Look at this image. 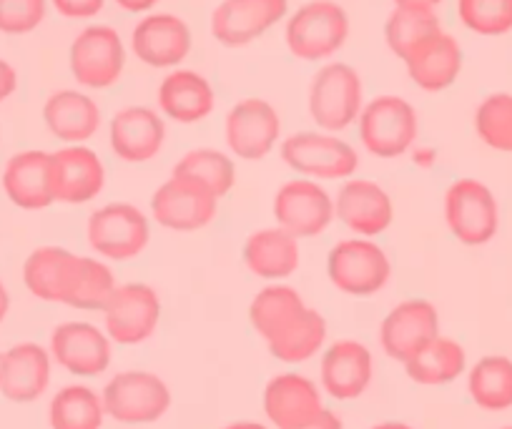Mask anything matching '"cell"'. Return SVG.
<instances>
[{
	"label": "cell",
	"mask_w": 512,
	"mask_h": 429,
	"mask_svg": "<svg viewBox=\"0 0 512 429\" xmlns=\"http://www.w3.org/2000/svg\"><path fill=\"white\" fill-rule=\"evenodd\" d=\"M123 13H149L159 6L161 0H113Z\"/></svg>",
	"instance_id": "cell-45"
},
{
	"label": "cell",
	"mask_w": 512,
	"mask_h": 429,
	"mask_svg": "<svg viewBox=\"0 0 512 429\" xmlns=\"http://www.w3.org/2000/svg\"><path fill=\"white\" fill-rule=\"evenodd\" d=\"M274 219L277 226L297 239H314L332 226L334 199L319 181L297 176L284 181L274 194Z\"/></svg>",
	"instance_id": "cell-12"
},
{
	"label": "cell",
	"mask_w": 512,
	"mask_h": 429,
	"mask_svg": "<svg viewBox=\"0 0 512 429\" xmlns=\"http://www.w3.org/2000/svg\"><path fill=\"white\" fill-rule=\"evenodd\" d=\"M462 61L465 56L460 41L445 28L427 36L402 58L410 81L425 93H442L455 86L462 73Z\"/></svg>",
	"instance_id": "cell-23"
},
{
	"label": "cell",
	"mask_w": 512,
	"mask_h": 429,
	"mask_svg": "<svg viewBox=\"0 0 512 429\" xmlns=\"http://www.w3.org/2000/svg\"><path fill=\"white\" fill-rule=\"evenodd\" d=\"M83 256L63 246H41L23 261V284L36 299L48 304H71L81 276Z\"/></svg>",
	"instance_id": "cell-20"
},
{
	"label": "cell",
	"mask_w": 512,
	"mask_h": 429,
	"mask_svg": "<svg viewBox=\"0 0 512 429\" xmlns=\"http://www.w3.org/2000/svg\"><path fill=\"white\" fill-rule=\"evenodd\" d=\"M171 174L204 186V189L211 191L216 199L229 194L236 184L234 159H231L229 154H224V151L216 149L186 151V154L176 161Z\"/></svg>",
	"instance_id": "cell-35"
},
{
	"label": "cell",
	"mask_w": 512,
	"mask_h": 429,
	"mask_svg": "<svg viewBox=\"0 0 512 429\" xmlns=\"http://www.w3.org/2000/svg\"><path fill=\"white\" fill-rule=\"evenodd\" d=\"M440 334V314L427 299H405L379 324V347L395 362L405 364Z\"/></svg>",
	"instance_id": "cell-16"
},
{
	"label": "cell",
	"mask_w": 512,
	"mask_h": 429,
	"mask_svg": "<svg viewBox=\"0 0 512 429\" xmlns=\"http://www.w3.org/2000/svg\"><path fill=\"white\" fill-rule=\"evenodd\" d=\"M364 103L362 76L349 63H327L309 83V116L319 131H347L357 123Z\"/></svg>",
	"instance_id": "cell-2"
},
{
	"label": "cell",
	"mask_w": 512,
	"mask_h": 429,
	"mask_svg": "<svg viewBox=\"0 0 512 429\" xmlns=\"http://www.w3.org/2000/svg\"><path fill=\"white\" fill-rule=\"evenodd\" d=\"M224 429H269V427L262 422H249V419H241V422H231L229 427H224Z\"/></svg>",
	"instance_id": "cell-48"
},
{
	"label": "cell",
	"mask_w": 512,
	"mask_h": 429,
	"mask_svg": "<svg viewBox=\"0 0 512 429\" xmlns=\"http://www.w3.org/2000/svg\"><path fill=\"white\" fill-rule=\"evenodd\" d=\"M53 359L46 347L21 342L3 352L0 362V394L16 404H31L46 394L51 384Z\"/></svg>",
	"instance_id": "cell-24"
},
{
	"label": "cell",
	"mask_w": 512,
	"mask_h": 429,
	"mask_svg": "<svg viewBox=\"0 0 512 429\" xmlns=\"http://www.w3.org/2000/svg\"><path fill=\"white\" fill-rule=\"evenodd\" d=\"M68 66L78 86L106 91L116 86L126 68V46L116 28L86 26L71 43Z\"/></svg>",
	"instance_id": "cell-9"
},
{
	"label": "cell",
	"mask_w": 512,
	"mask_h": 429,
	"mask_svg": "<svg viewBox=\"0 0 512 429\" xmlns=\"http://www.w3.org/2000/svg\"><path fill=\"white\" fill-rule=\"evenodd\" d=\"M349 16L334 0H309L292 13L284 31L289 53L299 61H327L349 38Z\"/></svg>",
	"instance_id": "cell-3"
},
{
	"label": "cell",
	"mask_w": 512,
	"mask_h": 429,
	"mask_svg": "<svg viewBox=\"0 0 512 429\" xmlns=\"http://www.w3.org/2000/svg\"><path fill=\"white\" fill-rule=\"evenodd\" d=\"M224 138L236 159L262 161L282 138V116L264 98H241L226 113Z\"/></svg>",
	"instance_id": "cell-11"
},
{
	"label": "cell",
	"mask_w": 512,
	"mask_h": 429,
	"mask_svg": "<svg viewBox=\"0 0 512 429\" xmlns=\"http://www.w3.org/2000/svg\"><path fill=\"white\" fill-rule=\"evenodd\" d=\"M16 91H18V71L6 61V58H0V103L8 101Z\"/></svg>",
	"instance_id": "cell-43"
},
{
	"label": "cell",
	"mask_w": 512,
	"mask_h": 429,
	"mask_svg": "<svg viewBox=\"0 0 512 429\" xmlns=\"http://www.w3.org/2000/svg\"><path fill=\"white\" fill-rule=\"evenodd\" d=\"M103 419L106 409L101 394L88 384H68L48 404L51 429H101Z\"/></svg>",
	"instance_id": "cell-34"
},
{
	"label": "cell",
	"mask_w": 512,
	"mask_h": 429,
	"mask_svg": "<svg viewBox=\"0 0 512 429\" xmlns=\"http://www.w3.org/2000/svg\"><path fill=\"white\" fill-rule=\"evenodd\" d=\"M445 224L462 246H485L500 229V206L495 194L480 179H457L447 186Z\"/></svg>",
	"instance_id": "cell-8"
},
{
	"label": "cell",
	"mask_w": 512,
	"mask_h": 429,
	"mask_svg": "<svg viewBox=\"0 0 512 429\" xmlns=\"http://www.w3.org/2000/svg\"><path fill=\"white\" fill-rule=\"evenodd\" d=\"M43 123L58 141L76 146V143H86L96 136L103 116L98 103L88 93L63 88V91L51 93L43 103Z\"/></svg>",
	"instance_id": "cell-27"
},
{
	"label": "cell",
	"mask_w": 512,
	"mask_h": 429,
	"mask_svg": "<svg viewBox=\"0 0 512 429\" xmlns=\"http://www.w3.org/2000/svg\"><path fill=\"white\" fill-rule=\"evenodd\" d=\"M307 307L309 304L304 302V297L294 286L274 281V284L264 286L262 292H256V297L251 299L249 322L254 332L267 344L274 337H279Z\"/></svg>",
	"instance_id": "cell-31"
},
{
	"label": "cell",
	"mask_w": 512,
	"mask_h": 429,
	"mask_svg": "<svg viewBox=\"0 0 512 429\" xmlns=\"http://www.w3.org/2000/svg\"><path fill=\"white\" fill-rule=\"evenodd\" d=\"M327 276L334 289L349 297H372L392 279L387 251L367 236L342 239L327 256Z\"/></svg>",
	"instance_id": "cell-6"
},
{
	"label": "cell",
	"mask_w": 512,
	"mask_h": 429,
	"mask_svg": "<svg viewBox=\"0 0 512 429\" xmlns=\"http://www.w3.org/2000/svg\"><path fill=\"white\" fill-rule=\"evenodd\" d=\"M279 154L294 174L312 181H347L359 166L352 143L329 131L292 133L282 141Z\"/></svg>",
	"instance_id": "cell-4"
},
{
	"label": "cell",
	"mask_w": 512,
	"mask_h": 429,
	"mask_svg": "<svg viewBox=\"0 0 512 429\" xmlns=\"http://www.w3.org/2000/svg\"><path fill=\"white\" fill-rule=\"evenodd\" d=\"M374 377V359L367 344L357 339H339L329 344L319 362V384L337 402H352L369 389Z\"/></svg>",
	"instance_id": "cell-21"
},
{
	"label": "cell",
	"mask_w": 512,
	"mask_h": 429,
	"mask_svg": "<svg viewBox=\"0 0 512 429\" xmlns=\"http://www.w3.org/2000/svg\"><path fill=\"white\" fill-rule=\"evenodd\" d=\"M106 417L126 427L154 424L171 409V389L159 374L144 369L118 372L101 392Z\"/></svg>",
	"instance_id": "cell-5"
},
{
	"label": "cell",
	"mask_w": 512,
	"mask_h": 429,
	"mask_svg": "<svg viewBox=\"0 0 512 429\" xmlns=\"http://www.w3.org/2000/svg\"><path fill=\"white\" fill-rule=\"evenodd\" d=\"M51 6L68 21H91L103 11L106 0H51Z\"/></svg>",
	"instance_id": "cell-41"
},
{
	"label": "cell",
	"mask_w": 512,
	"mask_h": 429,
	"mask_svg": "<svg viewBox=\"0 0 512 429\" xmlns=\"http://www.w3.org/2000/svg\"><path fill=\"white\" fill-rule=\"evenodd\" d=\"M116 276H113L111 266L93 256H83L81 276H78L76 292H73L71 309H81V312H103L108 299L116 292Z\"/></svg>",
	"instance_id": "cell-38"
},
{
	"label": "cell",
	"mask_w": 512,
	"mask_h": 429,
	"mask_svg": "<svg viewBox=\"0 0 512 429\" xmlns=\"http://www.w3.org/2000/svg\"><path fill=\"white\" fill-rule=\"evenodd\" d=\"M161 322V299L154 286L131 281L118 284L103 307V329L118 347H139L149 342Z\"/></svg>",
	"instance_id": "cell-10"
},
{
	"label": "cell",
	"mask_w": 512,
	"mask_h": 429,
	"mask_svg": "<svg viewBox=\"0 0 512 429\" xmlns=\"http://www.w3.org/2000/svg\"><path fill=\"white\" fill-rule=\"evenodd\" d=\"M442 28L437 11H422V8H397L387 16L384 23V41L397 58H405L412 48L427 36Z\"/></svg>",
	"instance_id": "cell-36"
},
{
	"label": "cell",
	"mask_w": 512,
	"mask_h": 429,
	"mask_svg": "<svg viewBox=\"0 0 512 429\" xmlns=\"http://www.w3.org/2000/svg\"><path fill=\"white\" fill-rule=\"evenodd\" d=\"M470 399L485 412H505L512 407V359L487 354L472 364L467 374Z\"/></svg>",
	"instance_id": "cell-32"
},
{
	"label": "cell",
	"mask_w": 512,
	"mask_h": 429,
	"mask_svg": "<svg viewBox=\"0 0 512 429\" xmlns=\"http://www.w3.org/2000/svg\"><path fill=\"white\" fill-rule=\"evenodd\" d=\"M86 239L101 259L131 261L149 246L151 221L139 206L113 201L88 216Z\"/></svg>",
	"instance_id": "cell-7"
},
{
	"label": "cell",
	"mask_w": 512,
	"mask_h": 429,
	"mask_svg": "<svg viewBox=\"0 0 512 429\" xmlns=\"http://www.w3.org/2000/svg\"><path fill=\"white\" fill-rule=\"evenodd\" d=\"M324 342H327V319L317 309L307 307L279 337L267 342V349L277 362L302 364L317 357Z\"/></svg>",
	"instance_id": "cell-33"
},
{
	"label": "cell",
	"mask_w": 512,
	"mask_h": 429,
	"mask_svg": "<svg viewBox=\"0 0 512 429\" xmlns=\"http://www.w3.org/2000/svg\"><path fill=\"white\" fill-rule=\"evenodd\" d=\"M244 264L264 281H284L302 264L299 239L282 226L256 229L244 241Z\"/></svg>",
	"instance_id": "cell-29"
},
{
	"label": "cell",
	"mask_w": 512,
	"mask_h": 429,
	"mask_svg": "<svg viewBox=\"0 0 512 429\" xmlns=\"http://www.w3.org/2000/svg\"><path fill=\"white\" fill-rule=\"evenodd\" d=\"M369 429H415V427H410L407 422H395V419H390V422H379Z\"/></svg>",
	"instance_id": "cell-49"
},
{
	"label": "cell",
	"mask_w": 512,
	"mask_h": 429,
	"mask_svg": "<svg viewBox=\"0 0 512 429\" xmlns=\"http://www.w3.org/2000/svg\"><path fill=\"white\" fill-rule=\"evenodd\" d=\"M289 13V0H221L211 13V36L226 48H244Z\"/></svg>",
	"instance_id": "cell-15"
},
{
	"label": "cell",
	"mask_w": 512,
	"mask_h": 429,
	"mask_svg": "<svg viewBox=\"0 0 512 429\" xmlns=\"http://www.w3.org/2000/svg\"><path fill=\"white\" fill-rule=\"evenodd\" d=\"M3 191L23 211H43L56 204L51 186V154L21 151L3 169Z\"/></svg>",
	"instance_id": "cell-28"
},
{
	"label": "cell",
	"mask_w": 512,
	"mask_h": 429,
	"mask_svg": "<svg viewBox=\"0 0 512 429\" xmlns=\"http://www.w3.org/2000/svg\"><path fill=\"white\" fill-rule=\"evenodd\" d=\"M292 429H344V422L332 412V409L324 407L322 412L314 414V417H309L307 422L297 424V427Z\"/></svg>",
	"instance_id": "cell-42"
},
{
	"label": "cell",
	"mask_w": 512,
	"mask_h": 429,
	"mask_svg": "<svg viewBox=\"0 0 512 429\" xmlns=\"http://www.w3.org/2000/svg\"><path fill=\"white\" fill-rule=\"evenodd\" d=\"M51 359L73 377H101L111 367L113 342L106 329L88 322H63L51 332Z\"/></svg>",
	"instance_id": "cell-14"
},
{
	"label": "cell",
	"mask_w": 512,
	"mask_h": 429,
	"mask_svg": "<svg viewBox=\"0 0 512 429\" xmlns=\"http://www.w3.org/2000/svg\"><path fill=\"white\" fill-rule=\"evenodd\" d=\"M48 13V0H0V33L26 36L33 33Z\"/></svg>",
	"instance_id": "cell-40"
},
{
	"label": "cell",
	"mask_w": 512,
	"mask_h": 429,
	"mask_svg": "<svg viewBox=\"0 0 512 429\" xmlns=\"http://www.w3.org/2000/svg\"><path fill=\"white\" fill-rule=\"evenodd\" d=\"M322 409V389L299 372L277 374L264 387V414L277 429L297 427Z\"/></svg>",
	"instance_id": "cell-25"
},
{
	"label": "cell",
	"mask_w": 512,
	"mask_h": 429,
	"mask_svg": "<svg viewBox=\"0 0 512 429\" xmlns=\"http://www.w3.org/2000/svg\"><path fill=\"white\" fill-rule=\"evenodd\" d=\"M475 131L492 151L512 154V93H490L477 106Z\"/></svg>",
	"instance_id": "cell-37"
},
{
	"label": "cell",
	"mask_w": 512,
	"mask_h": 429,
	"mask_svg": "<svg viewBox=\"0 0 512 429\" xmlns=\"http://www.w3.org/2000/svg\"><path fill=\"white\" fill-rule=\"evenodd\" d=\"M159 111L161 116L191 126L211 116L216 106V93L209 78L191 68H174L159 86Z\"/></svg>",
	"instance_id": "cell-26"
},
{
	"label": "cell",
	"mask_w": 512,
	"mask_h": 429,
	"mask_svg": "<svg viewBox=\"0 0 512 429\" xmlns=\"http://www.w3.org/2000/svg\"><path fill=\"white\" fill-rule=\"evenodd\" d=\"M8 312H11V294H8L6 284H3V279H0V324L6 322Z\"/></svg>",
	"instance_id": "cell-47"
},
{
	"label": "cell",
	"mask_w": 512,
	"mask_h": 429,
	"mask_svg": "<svg viewBox=\"0 0 512 429\" xmlns=\"http://www.w3.org/2000/svg\"><path fill=\"white\" fill-rule=\"evenodd\" d=\"M191 28L174 13H149L131 33V51L149 68H179L191 53Z\"/></svg>",
	"instance_id": "cell-19"
},
{
	"label": "cell",
	"mask_w": 512,
	"mask_h": 429,
	"mask_svg": "<svg viewBox=\"0 0 512 429\" xmlns=\"http://www.w3.org/2000/svg\"><path fill=\"white\" fill-rule=\"evenodd\" d=\"M51 186L56 204H91L106 186V166L101 156L83 143L63 146L51 154Z\"/></svg>",
	"instance_id": "cell-17"
},
{
	"label": "cell",
	"mask_w": 512,
	"mask_h": 429,
	"mask_svg": "<svg viewBox=\"0 0 512 429\" xmlns=\"http://www.w3.org/2000/svg\"><path fill=\"white\" fill-rule=\"evenodd\" d=\"M0 362H3V354H0Z\"/></svg>",
	"instance_id": "cell-50"
},
{
	"label": "cell",
	"mask_w": 512,
	"mask_h": 429,
	"mask_svg": "<svg viewBox=\"0 0 512 429\" xmlns=\"http://www.w3.org/2000/svg\"><path fill=\"white\" fill-rule=\"evenodd\" d=\"M402 367H405L407 377L420 384V387H445V384H452L457 377L465 374L467 354L460 342L437 334L430 344H425Z\"/></svg>",
	"instance_id": "cell-30"
},
{
	"label": "cell",
	"mask_w": 512,
	"mask_h": 429,
	"mask_svg": "<svg viewBox=\"0 0 512 429\" xmlns=\"http://www.w3.org/2000/svg\"><path fill=\"white\" fill-rule=\"evenodd\" d=\"M108 141L116 159L126 164H149L166 143V123L149 106H126L111 118Z\"/></svg>",
	"instance_id": "cell-22"
},
{
	"label": "cell",
	"mask_w": 512,
	"mask_h": 429,
	"mask_svg": "<svg viewBox=\"0 0 512 429\" xmlns=\"http://www.w3.org/2000/svg\"><path fill=\"white\" fill-rule=\"evenodd\" d=\"M359 141L377 159H400L417 146L420 136V116L407 98L384 96L364 103L357 118Z\"/></svg>",
	"instance_id": "cell-1"
},
{
	"label": "cell",
	"mask_w": 512,
	"mask_h": 429,
	"mask_svg": "<svg viewBox=\"0 0 512 429\" xmlns=\"http://www.w3.org/2000/svg\"><path fill=\"white\" fill-rule=\"evenodd\" d=\"M397 8H422V11H437L445 0H392Z\"/></svg>",
	"instance_id": "cell-46"
},
{
	"label": "cell",
	"mask_w": 512,
	"mask_h": 429,
	"mask_svg": "<svg viewBox=\"0 0 512 429\" xmlns=\"http://www.w3.org/2000/svg\"><path fill=\"white\" fill-rule=\"evenodd\" d=\"M410 156H412V164H415L417 169H422V171H430L432 166L437 164V159H440V156H437V151L432 149V146H412Z\"/></svg>",
	"instance_id": "cell-44"
},
{
	"label": "cell",
	"mask_w": 512,
	"mask_h": 429,
	"mask_svg": "<svg viewBox=\"0 0 512 429\" xmlns=\"http://www.w3.org/2000/svg\"><path fill=\"white\" fill-rule=\"evenodd\" d=\"M219 201L204 186L171 174L151 196V216L164 229L191 234L206 229L216 219Z\"/></svg>",
	"instance_id": "cell-13"
},
{
	"label": "cell",
	"mask_w": 512,
	"mask_h": 429,
	"mask_svg": "<svg viewBox=\"0 0 512 429\" xmlns=\"http://www.w3.org/2000/svg\"><path fill=\"white\" fill-rule=\"evenodd\" d=\"M457 18L477 36H507L512 33V0H457Z\"/></svg>",
	"instance_id": "cell-39"
},
{
	"label": "cell",
	"mask_w": 512,
	"mask_h": 429,
	"mask_svg": "<svg viewBox=\"0 0 512 429\" xmlns=\"http://www.w3.org/2000/svg\"><path fill=\"white\" fill-rule=\"evenodd\" d=\"M502 429H512V427H502Z\"/></svg>",
	"instance_id": "cell-51"
},
{
	"label": "cell",
	"mask_w": 512,
	"mask_h": 429,
	"mask_svg": "<svg viewBox=\"0 0 512 429\" xmlns=\"http://www.w3.org/2000/svg\"><path fill=\"white\" fill-rule=\"evenodd\" d=\"M334 216L347 226L354 236L384 234L395 221V204L382 184L372 179H347L334 199Z\"/></svg>",
	"instance_id": "cell-18"
}]
</instances>
